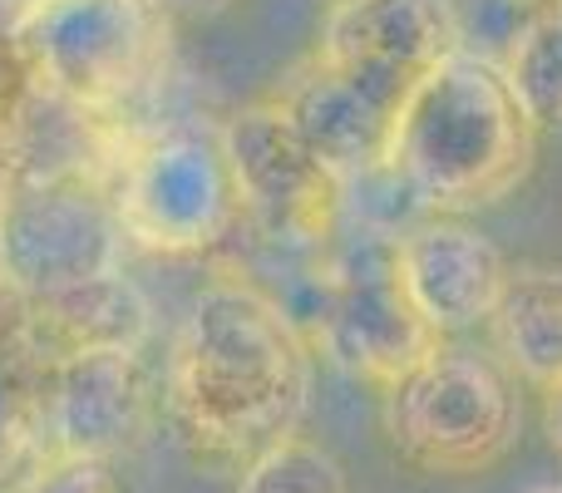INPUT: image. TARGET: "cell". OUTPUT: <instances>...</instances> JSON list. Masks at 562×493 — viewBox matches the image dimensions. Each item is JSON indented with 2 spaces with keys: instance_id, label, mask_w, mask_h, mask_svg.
Segmentation results:
<instances>
[{
  "instance_id": "1",
  "label": "cell",
  "mask_w": 562,
  "mask_h": 493,
  "mask_svg": "<svg viewBox=\"0 0 562 493\" xmlns=\"http://www.w3.org/2000/svg\"><path fill=\"white\" fill-rule=\"evenodd\" d=\"M311 400V340L252 281H213L193 301L168 356L164 405L207 459L247 464L296 435Z\"/></svg>"
},
{
  "instance_id": "2",
  "label": "cell",
  "mask_w": 562,
  "mask_h": 493,
  "mask_svg": "<svg viewBox=\"0 0 562 493\" xmlns=\"http://www.w3.org/2000/svg\"><path fill=\"white\" fill-rule=\"evenodd\" d=\"M538 128L498 65L449 49L415 79L390 134V173L425 217H459L508 198L528 178Z\"/></svg>"
},
{
  "instance_id": "3",
  "label": "cell",
  "mask_w": 562,
  "mask_h": 493,
  "mask_svg": "<svg viewBox=\"0 0 562 493\" xmlns=\"http://www.w3.org/2000/svg\"><path fill=\"white\" fill-rule=\"evenodd\" d=\"M390 449L419 474H484L524 429L518 380L498 366L494 350L439 340L405 376H395L380 400Z\"/></svg>"
},
{
  "instance_id": "4",
  "label": "cell",
  "mask_w": 562,
  "mask_h": 493,
  "mask_svg": "<svg viewBox=\"0 0 562 493\" xmlns=\"http://www.w3.org/2000/svg\"><path fill=\"white\" fill-rule=\"evenodd\" d=\"M148 0H25L5 49L35 89L69 109H114L148 79L164 45Z\"/></svg>"
},
{
  "instance_id": "5",
  "label": "cell",
  "mask_w": 562,
  "mask_h": 493,
  "mask_svg": "<svg viewBox=\"0 0 562 493\" xmlns=\"http://www.w3.org/2000/svg\"><path fill=\"white\" fill-rule=\"evenodd\" d=\"M124 227L114 198L75 173H30L0 193V277L20 301L55 296L119 271Z\"/></svg>"
},
{
  "instance_id": "6",
  "label": "cell",
  "mask_w": 562,
  "mask_h": 493,
  "mask_svg": "<svg viewBox=\"0 0 562 493\" xmlns=\"http://www.w3.org/2000/svg\"><path fill=\"white\" fill-rule=\"evenodd\" d=\"M124 243L164 257L217 247L243 217L217 134H164L124 164L114 188Z\"/></svg>"
},
{
  "instance_id": "7",
  "label": "cell",
  "mask_w": 562,
  "mask_h": 493,
  "mask_svg": "<svg viewBox=\"0 0 562 493\" xmlns=\"http://www.w3.org/2000/svg\"><path fill=\"white\" fill-rule=\"evenodd\" d=\"M223 158L237 188V208L286 243H311L336 227L346 183L311 154L281 104H252L227 119Z\"/></svg>"
},
{
  "instance_id": "8",
  "label": "cell",
  "mask_w": 562,
  "mask_h": 493,
  "mask_svg": "<svg viewBox=\"0 0 562 493\" xmlns=\"http://www.w3.org/2000/svg\"><path fill=\"white\" fill-rule=\"evenodd\" d=\"M316 346L350 376L380 380V390L439 346L395 281V237L370 233L366 247L336 261V271L321 281Z\"/></svg>"
},
{
  "instance_id": "9",
  "label": "cell",
  "mask_w": 562,
  "mask_h": 493,
  "mask_svg": "<svg viewBox=\"0 0 562 493\" xmlns=\"http://www.w3.org/2000/svg\"><path fill=\"white\" fill-rule=\"evenodd\" d=\"M395 281L439 340L488 326L508 281L504 251L464 217H419L395 237Z\"/></svg>"
},
{
  "instance_id": "10",
  "label": "cell",
  "mask_w": 562,
  "mask_h": 493,
  "mask_svg": "<svg viewBox=\"0 0 562 493\" xmlns=\"http://www.w3.org/2000/svg\"><path fill=\"white\" fill-rule=\"evenodd\" d=\"M454 49L445 0H330L316 59L346 75L375 79L400 94Z\"/></svg>"
},
{
  "instance_id": "11",
  "label": "cell",
  "mask_w": 562,
  "mask_h": 493,
  "mask_svg": "<svg viewBox=\"0 0 562 493\" xmlns=\"http://www.w3.org/2000/svg\"><path fill=\"white\" fill-rule=\"evenodd\" d=\"M277 104L340 183H360L390 164V134L405 94L311 59Z\"/></svg>"
},
{
  "instance_id": "12",
  "label": "cell",
  "mask_w": 562,
  "mask_h": 493,
  "mask_svg": "<svg viewBox=\"0 0 562 493\" xmlns=\"http://www.w3.org/2000/svg\"><path fill=\"white\" fill-rule=\"evenodd\" d=\"M40 376H45L55 455L114 459L144 435L148 410H154V376L138 350L79 356Z\"/></svg>"
},
{
  "instance_id": "13",
  "label": "cell",
  "mask_w": 562,
  "mask_h": 493,
  "mask_svg": "<svg viewBox=\"0 0 562 493\" xmlns=\"http://www.w3.org/2000/svg\"><path fill=\"white\" fill-rule=\"evenodd\" d=\"M148 326H154L148 296L124 271H109V277H94L85 287L25 301L15 326V360L35 370H55L79 356L144 350Z\"/></svg>"
},
{
  "instance_id": "14",
  "label": "cell",
  "mask_w": 562,
  "mask_h": 493,
  "mask_svg": "<svg viewBox=\"0 0 562 493\" xmlns=\"http://www.w3.org/2000/svg\"><path fill=\"white\" fill-rule=\"evenodd\" d=\"M498 366L533 390L562 385V267L524 261L508 267L498 306L488 316Z\"/></svg>"
},
{
  "instance_id": "15",
  "label": "cell",
  "mask_w": 562,
  "mask_h": 493,
  "mask_svg": "<svg viewBox=\"0 0 562 493\" xmlns=\"http://www.w3.org/2000/svg\"><path fill=\"white\" fill-rule=\"evenodd\" d=\"M55 459L45 376L25 360H0V493H25Z\"/></svg>"
},
{
  "instance_id": "16",
  "label": "cell",
  "mask_w": 562,
  "mask_h": 493,
  "mask_svg": "<svg viewBox=\"0 0 562 493\" xmlns=\"http://www.w3.org/2000/svg\"><path fill=\"white\" fill-rule=\"evenodd\" d=\"M445 5H449V30H454V49L504 69L508 55L553 15L562 0H445Z\"/></svg>"
},
{
  "instance_id": "17",
  "label": "cell",
  "mask_w": 562,
  "mask_h": 493,
  "mask_svg": "<svg viewBox=\"0 0 562 493\" xmlns=\"http://www.w3.org/2000/svg\"><path fill=\"white\" fill-rule=\"evenodd\" d=\"M237 493H350V479L346 464L326 445H316L296 429V435L277 439L262 455L247 459Z\"/></svg>"
},
{
  "instance_id": "18",
  "label": "cell",
  "mask_w": 562,
  "mask_h": 493,
  "mask_svg": "<svg viewBox=\"0 0 562 493\" xmlns=\"http://www.w3.org/2000/svg\"><path fill=\"white\" fill-rule=\"evenodd\" d=\"M504 75L538 134L562 128V5L508 55Z\"/></svg>"
},
{
  "instance_id": "19",
  "label": "cell",
  "mask_w": 562,
  "mask_h": 493,
  "mask_svg": "<svg viewBox=\"0 0 562 493\" xmlns=\"http://www.w3.org/2000/svg\"><path fill=\"white\" fill-rule=\"evenodd\" d=\"M25 493H128V489H124V479H119L114 459L55 455Z\"/></svg>"
},
{
  "instance_id": "20",
  "label": "cell",
  "mask_w": 562,
  "mask_h": 493,
  "mask_svg": "<svg viewBox=\"0 0 562 493\" xmlns=\"http://www.w3.org/2000/svg\"><path fill=\"white\" fill-rule=\"evenodd\" d=\"M148 5L158 10V15H183V20H207V15H217V10H227L233 0H148Z\"/></svg>"
},
{
  "instance_id": "21",
  "label": "cell",
  "mask_w": 562,
  "mask_h": 493,
  "mask_svg": "<svg viewBox=\"0 0 562 493\" xmlns=\"http://www.w3.org/2000/svg\"><path fill=\"white\" fill-rule=\"evenodd\" d=\"M543 429H548V445L562 455V385L543 395Z\"/></svg>"
},
{
  "instance_id": "22",
  "label": "cell",
  "mask_w": 562,
  "mask_h": 493,
  "mask_svg": "<svg viewBox=\"0 0 562 493\" xmlns=\"http://www.w3.org/2000/svg\"><path fill=\"white\" fill-rule=\"evenodd\" d=\"M10 75H20V69H15V59H10V49H5V55H0V114L10 109Z\"/></svg>"
},
{
  "instance_id": "23",
  "label": "cell",
  "mask_w": 562,
  "mask_h": 493,
  "mask_svg": "<svg viewBox=\"0 0 562 493\" xmlns=\"http://www.w3.org/2000/svg\"><path fill=\"white\" fill-rule=\"evenodd\" d=\"M528 493H562V484H538V489H528Z\"/></svg>"
}]
</instances>
